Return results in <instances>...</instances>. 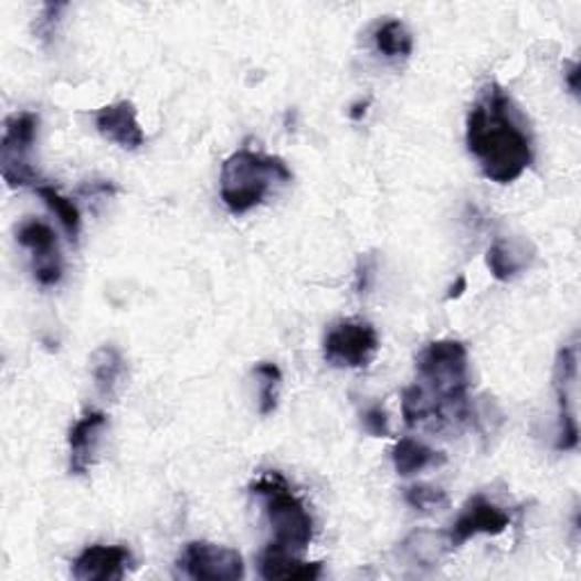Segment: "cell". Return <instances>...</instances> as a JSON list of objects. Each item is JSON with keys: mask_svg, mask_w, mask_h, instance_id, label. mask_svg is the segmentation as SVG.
<instances>
[{"mask_svg": "<svg viewBox=\"0 0 581 581\" xmlns=\"http://www.w3.org/2000/svg\"><path fill=\"white\" fill-rule=\"evenodd\" d=\"M466 146L484 178L497 184L516 182L534 161L529 123L497 82L482 87L468 112Z\"/></svg>", "mask_w": 581, "mask_h": 581, "instance_id": "1", "label": "cell"}, {"mask_svg": "<svg viewBox=\"0 0 581 581\" xmlns=\"http://www.w3.org/2000/svg\"><path fill=\"white\" fill-rule=\"evenodd\" d=\"M421 389L439 409L441 427L471 419L468 406V350L462 341L441 339L419 357Z\"/></svg>", "mask_w": 581, "mask_h": 581, "instance_id": "2", "label": "cell"}, {"mask_svg": "<svg viewBox=\"0 0 581 581\" xmlns=\"http://www.w3.org/2000/svg\"><path fill=\"white\" fill-rule=\"evenodd\" d=\"M290 178L294 176L282 157L239 150L221 169V198L232 214H245L260 207L275 184H286Z\"/></svg>", "mask_w": 581, "mask_h": 581, "instance_id": "3", "label": "cell"}, {"mask_svg": "<svg viewBox=\"0 0 581 581\" xmlns=\"http://www.w3.org/2000/svg\"><path fill=\"white\" fill-rule=\"evenodd\" d=\"M251 490L264 503L275 543L298 554L307 550L314 538V520L286 479L279 473H266L253 482Z\"/></svg>", "mask_w": 581, "mask_h": 581, "instance_id": "4", "label": "cell"}, {"mask_svg": "<svg viewBox=\"0 0 581 581\" xmlns=\"http://www.w3.org/2000/svg\"><path fill=\"white\" fill-rule=\"evenodd\" d=\"M36 128H39V116L32 112H17L8 116L6 120V133L3 141H0V171H3V180L17 189V187H39V176L30 166V152L36 141Z\"/></svg>", "mask_w": 581, "mask_h": 581, "instance_id": "5", "label": "cell"}, {"mask_svg": "<svg viewBox=\"0 0 581 581\" xmlns=\"http://www.w3.org/2000/svg\"><path fill=\"white\" fill-rule=\"evenodd\" d=\"M380 350V337L372 325L361 320H344L325 337V359L335 366L363 368Z\"/></svg>", "mask_w": 581, "mask_h": 581, "instance_id": "6", "label": "cell"}, {"mask_svg": "<svg viewBox=\"0 0 581 581\" xmlns=\"http://www.w3.org/2000/svg\"><path fill=\"white\" fill-rule=\"evenodd\" d=\"M178 566L187 577L198 581H236L245 574L243 559L236 550L204 541L187 543Z\"/></svg>", "mask_w": 581, "mask_h": 581, "instance_id": "7", "label": "cell"}, {"mask_svg": "<svg viewBox=\"0 0 581 581\" xmlns=\"http://www.w3.org/2000/svg\"><path fill=\"white\" fill-rule=\"evenodd\" d=\"M554 391L559 400V432L557 450L568 452L579 445V427L574 416L577 395V344L563 346L554 361Z\"/></svg>", "mask_w": 581, "mask_h": 581, "instance_id": "8", "label": "cell"}, {"mask_svg": "<svg viewBox=\"0 0 581 581\" xmlns=\"http://www.w3.org/2000/svg\"><path fill=\"white\" fill-rule=\"evenodd\" d=\"M509 525H511V516L507 511H503L484 495H473L466 503L464 511L459 514V518L452 522L450 531L445 534V541L450 550H456V548H462L466 541H471L473 536H479V534L497 536V534H503Z\"/></svg>", "mask_w": 581, "mask_h": 581, "instance_id": "9", "label": "cell"}, {"mask_svg": "<svg viewBox=\"0 0 581 581\" xmlns=\"http://www.w3.org/2000/svg\"><path fill=\"white\" fill-rule=\"evenodd\" d=\"M17 239L32 253L34 279L41 286L60 284L64 266H62V255H60V245H57V234L53 232V228L41 221H25L19 228Z\"/></svg>", "mask_w": 581, "mask_h": 581, "instance_id": "10", "label": "cell"}, {"mask_svg": "<svg viewBox=\"0 0 581 581\" xmlns=\"http://www.w3.org/2000/svg\"><path fill=\"white\" fill-rule=\"evenodd\" d=\"M133 554L123 546H89L73 561V577L80 581H118L126 577Z\"/></svg>", "mask_w": 581, "mask_h": 581, "instance_id": "11", "label": "cell"}, {"mask_svg": "<svg viewBox=\"0 0 581 581\" xmlns=\"http://www.w3.org/2000/svg\"><path fill=\"white\" fill-rule=\"evenodd\" d=\"M96 130L123 150H137L144 146L146 135L137 120V107L130 101H118L96 112Z\"/></svg>", "mask_w": 581, "mask_h": 581, "instance_id": "12", "label": "cell"}, {"mask_svg": "<svg viewBox=\"0 0 581 581\" xmlns=\"http://www.w3.org/2000/svg\"><path fill=\"white\" fill-rule=\"evenodd\" d=\"M107 427V416L103 411H87L68 432V450L71 475H87L92 468L96 452L101 445V434Z\"/></svg>", "mask_w": 581, "mask_h": 581, "instance_id": "13", "label": "cell"}, {"mask_svg": "<svg viewBox=\"0 0 581 581\" xmlns=\"http://www.w3.org/2000/svg\"><path fill=\"white\" fill-rule=\"evenodd\" d=\"M323 572L320 563H307L298 559V552H290L279 543H271L260 557V574L268 581L273 579H303L314 581Z\"/></svg>", "mask_w": 581, "mask_h": 581, "instance_id": "14", "label": "cell"}, {"mask_svg": "<svg viewBox=\"0 0 581 581\" xmlns=\"http://www.w3.org/2000/svg\"><path fill=\"white\" fill-rule=\"evenodd\" d=\"M531 255H527V245L516 239H500L495 241L486 253V266L497 282H509L520 271L529 266Z\"/></svg>", "mask_w": 581, "mask_h": 581, "instance_id": "15", "label": "cell"}, {"mask_svg": "<svg viewBox=\"0 0 581 581\" xmlns=\"http://www.w3.org/2000/svg\"><path fill=\"white\" fill-rule=\"evenodd\" d=\"M443 464V452H436L416 439H400L393 447V466L402 477H411L425 468H436Z\"/></svg>", "mask_w": 581, "mask_h": 581, "instance_id": "16", "label": "cell"}, {"mask_svg": "<svg viewBox=\"0 0 581 581\" xmlns=\"http://www.w3.org/2000/svg\"><path fill=\"white\" fill-rule=\"evenodd\" d=\"M126 372V359H123V355L114 346H103L92 355V376L103 398H114Z\"/></svg>", "mask_w": 581, "mask_h": 581, "instance_id": "17", "label": "cell"}, {"mask_svg": "<svg viewBox=\"0 0 581 581\" xmlns=\"http://www.w3.org/2000/svg\"><path fill=\"white\" fill-rule=\"evenodd\" d=\"M372 39H376V49L389 60H406L413 51V36L409 28L398 19L384 21L376 30V34H372Z\"/></svg>", "mask_w": 581, "mask_h": 581, "instance_id": "18", "label": "cell"}, {"mask_svg": "<svg viewBox=\"0 0 581 581\" xmlns=\"http://www.w3.org/2000/svg\"><path fill=\"white\" fill-rule=\"evenodd\" d=\"M34 191L57 214V219H60L62 228L66 230L68 239L77 241V234H80V210L75 207V202L71 198L62 196L55 187H49V184H39Z\"/></svg>", "mask_w": 581, "mask_h": 581, "instance_id": "19", "label": "cell"}, {"mask_svg": "<svg viewBox=\"0 0 581 581\" xmlns=\"http://www.w3.org/2000/svg\"><path fill=\"white\" fill-rule=\"evenodd\" d=\"M402 550L419 563H434L443 552H447L445 534H432V531H413L406 541L402 543Z\"/></svg>", "mask_w": 581, "mask_h": 581, "instance_id": "20", "label": "cell"}, {"mask_svg": "<svg viewBox=\"0 0 581 581\" xmlns=\"http://www.w3.org/2000/svg\"><path fill=\"white\" fill-rule=\"evenodd\" d=\"M255 376L260 380V413L262 416H268L277 409V398H279V387H282V370L271 363L262 361L255 368Z\"/></svg>", "mask_w": 581, "mask_h": 581, "instance_id": "21", "label": "cell"}, {"mask_svg": "<svg viewBox=\"0 0 581 581\" xmlns=\"http://www.w3.org/2000/svg\"><path fill=\"white\" fill-rule=\"evenodd\" d=\"M404 500L409 507L419 511H434V509H445L450 505L447 493L443 488L430 486V484H416L404 488Z\"/></svg>", "mask_w": 581, "mask_h": 581, "instance_id": "22", "label": "cell"}, {"mask_svg": "<svg viewBox=\"0 0 581 581\" xmlns=\"http://www.w3.org/2000/svg\"><path fill=\"white\" fill-rule=\"evenodd\" d=\"M361 423L366 427V432L376 439H387L391 434L389 427V413L382 404H370L363 413H361Z\"/></svg>", "mask_w": 581, "mask_h": 581, "instance_id": "23", "label": "cell"}, {"mask_svg": "<svg viewBox=\"0 0 581 581\" xmlns=\"http://www.w3.org/2000/svg\"><path fill=\"white\" fill-rule=\"evenodd\" d=\"M66 10V3H49L44 6V10H41L36 23H34V32L39 39L44 41H51L53 34H55V25L60 21V14Z\"/></svg>", "mask_w": 581, "mask_h": 581, "instance_id": "24", "label": "cell"}, {"mask_svg": "<svg viewBox=\"0 0 581 581\" xmlns=\"http://www.w3.org/2000/svg\"><path fill=\"white\" fill-rule=\"evenodd\" d=\"M372 273V264L370 260H361L359 262V268H357V290L359 294H363V290L368 288V277Z\"/></svg>", "mask_w": 581, "mask_h": 581, "instance_id": "25", "label": "cell"}, {"mask_svg": "<svg viewBox=\"0 0 581 581\" xmlns=\"http://www.w3.org/2000/svg\"><path fill=\"white\" fill-rule=\"evenodd\" d=\"M566 82H568V89L572 96H579V64L570 62L566 68Z\"/></svg>", "mask_w": 581, "mask_h": 581, "instance_id": "26", "label": "cell"}, {"mask_svg": "<svg viewBox=\"0 0 581 581\" xmlns=\"http://www.w3.org/2000/svg\"><path fill=\"white\" fill-rule=\"evenodd\" d=\"M466 286H468V282H466V277L464 275H459V277H456V282L450 286V290H447V300H456V298H462L464 296V290H466Z\"/></svg>", "mask_w": 581, "mask_h": 581, "instance_id": "27", "label": "cell"}, {"mask_svg": "<svg viewBox=\"0 0 581 581\" xmlns=\"http://www.w3.org/2000/svg\"><path fill=\"white\" fill-rule=\"evenodd\" d=\"M368 105H370V101H359V103H355L352 109H350V118L361 120V118L366 116V112H368Z\"/></svg>", "mask_w": 581, "mask_h": 581, "instance_id": "28", "label": "cell"}]
</instances>
